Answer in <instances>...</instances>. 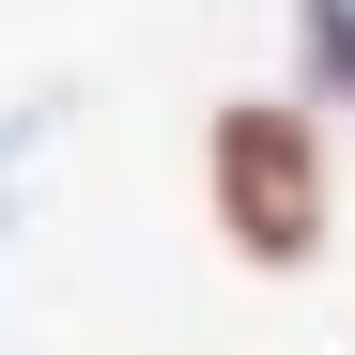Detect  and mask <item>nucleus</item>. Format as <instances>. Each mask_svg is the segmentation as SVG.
<instances>
[{
	"instance_id": "f257e3e1",
	"label": "nucleus",
	"mask_w": 355,
	"mask_h": 355,
	"mask_svg": "<svg viewBox=\"0 0 355 355\" xmlns=\"http://www.w3.org/2000/svg\"><path fill=\"white\" fill-rule=\"evenodd\" d=\"M201 186H216V232H232V248H248L263 278L324 263L340 155H324V124H309L293 93H248V108H216V155H201Z\"/></svg>"
},
{
	"instance_id": "f03ea898",
	"label": "nucleus",
	"mask_w": 355,
	"mask_h": 355,
	"mask_svg": "<svg viewBox=\"0 0 355 355\" xmlns=\"http://www.w3.org/2000/svg\"><path fill=\"white\" fill-rule=\"evenodd\" d=\"M309 78L355 93V0H309Z\"/></svg>"
}]
</instances>
